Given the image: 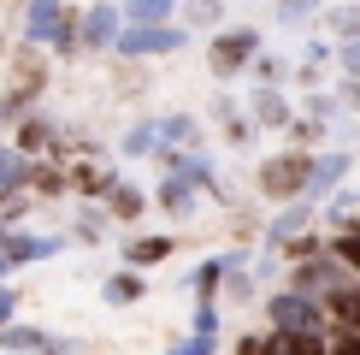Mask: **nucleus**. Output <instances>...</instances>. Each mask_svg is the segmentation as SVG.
Wrapping results in <instances>:
<instances>
[{"label": "nucleus", "instance_id": "obj_1", "mask_svg": "<svg viewBox=\"0 0 360 355\" xmlns=\"http://www.w3.org/2000/svg\"><path fill=\"white\" fill-rule=\"evenodd\" d=\"M184 42V30H166V24H130L124 36L112 42L118 54H172Z\"/></svg>", "mask_w": 360, "mask_h": 355}, {"label": "nucleus", "instance_id": "obj_2", "mask_svg": "<svg viewBox=\"0 0 360 355\" xmlns=\"http://www.w3.org/2000/svg\"><path fill=\"white\" fill-rule=\"evenodd\" d=\"M307 178H313L307 160H272V166L260 172V189H266V196H295Z\"/></svg>", "mask_w": 360, "mask_h": 355}, {"label": "nucleus", "instance_id": "obj_3", "mask_svg": "<svg viewBox=\"0 0 360 355\" xmlns=\"http://www.w3.org/2000/svg\"><path fill=\"white\" fill-rule=\"evenodd\" d=\"M272 320L290 325V332H313V325H325L319 308H313L307 296H278V302H272Z\"/></svg>", "mask_w": 360, "mask_h": 355}, {"label": "nucleus", "instance_id": "obj_4", "mask_svg": "<svg viewBox=\"0 0 360 355\" xmlns=\"http://www.w3.org/2000/svg\"><path fill=\"white\" fill-rule=\"evenodd\" d=\"M254 42H260L254 30H236V36H219V48H213V71H236V66H243V59L254 54Z\"/></svg>", "mask_w": 360, "mask_h": 355}, {"label": "nucleus", "instance_id": "obj_5", "mask_svg": "<svg viewBox=\"0 0 360 355\" xmlns=\"http://www.w3.org/2000/svg\"><path fill=\"white\" fill-rule=\"evenodd\" d=\"M59 30V0H36V6H30V36H53Z\"/></svg>", "mask_w": 360, "mask_h": 355}, {"label": "nucleus", "instance_id": "obj_6", "mask_svg": "<svg viewBox=\"0 0 360 355\" xmlns=\"http://www.w3.org/2000/svg\"><path fill=\"white\" fill-rule=\"evenodd\" d=\"M112 24H118L112 12H107V6H95V12H89V18H83V36L95 42V48H107V42H118V36H112Z\"/></svg>", "mask_w": 360, "mask_h": 355}, {"label": "nucleus", "instance_id": "obj_7", "mask_svg": "<svg viewBox=\"0 0 360 355\" xmlns=\"http://www.w3.org/2000/svg\"><path fill=\"white\" fill-rule=\"evenodd\" d=\"M177 0H130V24H160Z\"/></svg>", "mask_w": 360, "mask_h": 355}, {"label": "nucleus", "instance_id": "obj_8", "mask_svg": "<svg viewBox=\"0 0 360 355\" xmlns=\"http://www.w3.org/2000/svg\"><path fill=\"white\" fill-rule=\"evenodd\" d=\"M160 255H166V237H136V243H130V261H136V266L160 261Z\"/></svg>", "mask_w": 360, "mask_h": 355}, {"label": "nucleus", "instance_id": "obj_9", "mask_svg": "<svg viewBox=\"0 0 360 355\" xmlns=\"http://www.w3.org/2000/svg\"><path fill=\"white\" fill-rule=\"evenodd\" d=\"M6 255L12 261H36V255H48V243H36V237H6Z\"/></svg>", "mask_w": 360, "mask_h": 355}, {"label": "nucleus", "instance_id": "obj_10", "mask_svg": "<svg viewBox=\"0 0 360 355\" xmlns=\"http://www.w3.org/2000/svg\"><path fill=\"white\" fill-rule=\"evenodd\" d=\"M107 296H112V302H136V296H142V278H130V273H118L112 285H107Z\"/></svg>", "mask_w": 360, "mask_h": 355}, {"label": "nucleus", "instance_id": "obj_11", "mask_svg": "<svg viewBox=\"0 0 360 355\" xmlns=\"http://www.w3.org/2000/svg\"><path fill=\"white\" fill-rule=\"evenodd\" d=\"M342 172H349V160H342V154H331V160H319V166H313V184H337Z\"/></svg>", "mask_w": 360, "mask_h": 355}, {"label": "nucleus", "instance_id": "obj_12", "mask_svg": "<svg viewBox=\"0 0 360 355\" xmlns=\"http://www.w3.org/2000/svg\"><path fill=\"white\" fill-rule=\"evenodd\" d=\"M0 344L6 349H48V337L41 332H0Z\"/></svg>", "mask_w": 360, "mask_h": 355}, {"label": "nucleus", "instance_id": "obj_13", "mask_svg": "<svg viewBox=\"0 0 360 355\" xmlns=\"http://www.w3.org/2000/svg\"><path fill=\"white\" fill-rule=\"evenodd\" d=\"M18 178H24V160L0 148V189H12V184H18Z\"/></svg>", "mask_w": 360, "mask_h": 355}, {"label": "nucleus", "instance_id": "obj_14", "mask_svg": "<svg viewBox=\"0 0 360 355\" xmlns=\"http://www.w3.org/2000/svg\"><path fill=\"white\" fill-rule=\"evenodd\" d=\"M325 278H337L331 266H302V273H295V290H319Z\"/></svg>", "mask_w": 360, "mask_h": 355}, {"label": "nucleus", "instance_id": "obj_15", "mask_svg": "<svg viewBox=\"0 0 360 355\" xmlns=\"http://www.w3.org/2000/svg\"><path fill=\"white\" fill-rule=\"evenodd\" d=\"M331 308H337V314L349 320V325H360V296H349V290H337V296H331Z\"/></svg>", "mask_w": 360, "mask_h": 355}, {"label": "nucleus", "instance_id": "obj_16", "mask_svg": "<svg viewBox=\"0 0 360 355\" xmlns=\"http://www.w3.org/2000/svg\"><path fill=\"white\" fill-rule=\"evenodd\" d=\"M154 137H160V130L142 125V130H130V137H124V148H130V154H148V148H154Z\"/></svg>", "mask_w": 360, "mask_h": 355}, {"label": "nucleus", "instance_id": "obj_17", "mask_svg": "<svg viewBox=\"0 0 360 355\" xmlns=\"http://www.w3.org/2000/svg\"><path fill=\"white\" fill-rule=\"evenodd\" d=\"M337 255L349 261V266H360V231H349V237H337Z\"/></svg>", "mask_w": 360, "mask_h": 355}, {"label": "nucleus", "instance_id": "obj_18", "mask_svg": "<svg viewBox=\"0 0 360 355\" xmlns=\"http://www.w3.org/2000/svg\"><path fill=\"white\" fill-rule=\"evenodd\" d=\"M302 219H307V207H290V213H283V219H278V231H272V237H278V243H283V237H290L295 225H302Z\"/></svg>", "mask_w": 360, "mask_h": 355}, {"label": "nucleus", "instance_id": "obj_19", "mask_svg": "<svg viewBox=\"0 0 360 355\" xmlns=\"http://www.w3.org/2000/svg\"><path fill=\"white\" fill-rule=\"evenodd\" d=\"M112 207H118V213H136L142 196H136V189H112Z\"/></svg>", "mask_w": 360, "mask_h": 355}, {"label": "nucleus", "instance_id": "obj_20", "mask_svg": "<svg viewBox=\"0 0 360 355\" xmlns=\"http://www.w3.org/2000/svg\"><path fill=\"white\" fill-rule=\"evenodd\" d=\"M166 137H172V142H184V137H195V125H189V118H172V125H166Z\"/></svg>", "mask_w": 360, "mask_h": 355}, {"label": "nucleus", "instance_id": "obj_21", "mask_svg": "<svg viewBox=\"0 0 360 355\" xmlns=\"http://www.w3.org/2000/svg\"><path fill=\"white\" fill-rule=\"evenodd\" d=\"M48 142V125H24V148H41Z\"/></svg>", "mask_w": 360, "mask_h": 355}, {"label": "nucleus", "instance_id": "obj_22", "mask_svg": "<svg viewBox=\"0 0 360 355\" xmlns=\"http://www.w3.org/2000/svg\"><path fill=\"white\" fill-rule=\"evenodd\" d=\"M166 207H177V213H184V207H189V196H184V184H166Z\"/></svg>", "mask_w": 360, "mask_h": 355}, {"label": "nucleus", "instance_id": "obj_23", "mask_svg": "<svg viewBox=\"0 0 360 355\" xmlns=\"http://www.w3.org/2000/svg\"><path fill=\"white\" fill-rule=\"evenodd\" d=\"M342 355H360V337H342V344H337Z\"/></svg>", "mask_w": 360, "mask_h": 355}, {"label": "nucleus", "instance_id": "obj_24", "mask_svg": "<svg viewBox=\"0 0 360 355\" xmlns=\"http://www.w3.org/2000/svg\"><path fill=\"white\" fill-rule=\"evenodd\" d=\"M6 314H12V296H6V290H0V325H6Z\"/></svg>", "mask_w": 360, "mask_h": 355}, {"label": "nucleus", "instance_id": "obj_25", "mask_svg": "<svg viewBox=\"0 0 360 355\" xmlns=\"http://www.w3.org/2000/svg\"><path fill=\"white\" fill-rule=\"evenodd\" d=\"M6 113H12V107H0V118H6Z\"/></svg>", "mask_w": 360, "mask_h": 355}]
</instances>
